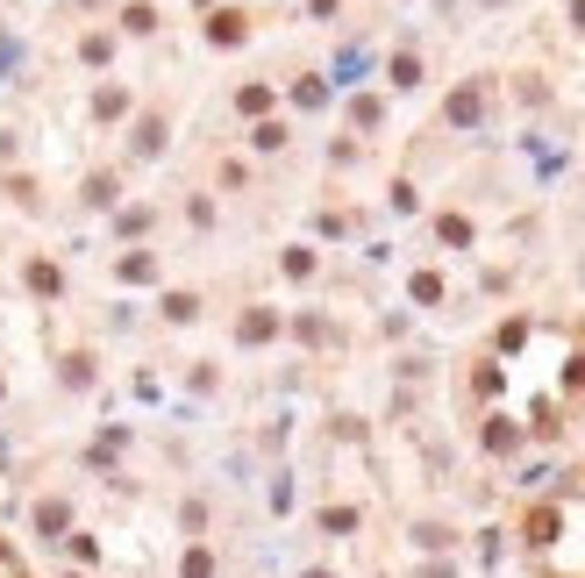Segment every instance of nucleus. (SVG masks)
<instances>
[{"label":"nucleus","mask_w":585,"mask_h":578,"mask_svg":"<svg viewBox=\"0 0 585 578\" xmlns=\"http://www.w3.org/2000/svg\"><path fill=\"white\" fill-rule=\"evenodd\" d=\"M522 550H528L536 578H585V471L564 479L549 500H536V515L522 529Z\"/></svg>","instance_id":"nucleus-1"},{"label":"nucleus","mask_w":585,"mask_h":578,"mask_svg":"<svg viewBox=\"0 0 585 578\" xmlns=\"http://www.w3.org/2000/svg\"><path fill=\"white\" fill-rule=\"evenodd\" d=\"M0 578H37V571H29V557H22V550H14V542H8V536H0Z\"/></svg>","instance_id":"nucleus-2"}]
</instances>
